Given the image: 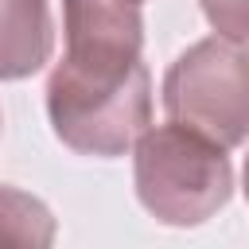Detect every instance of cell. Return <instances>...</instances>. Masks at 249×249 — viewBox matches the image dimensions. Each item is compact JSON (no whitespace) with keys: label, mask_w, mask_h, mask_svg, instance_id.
<instances>
[{"label":"cell","mask_w":249,"mask_h":249,"mask_svg":"<svg viewBox=\"0 0 249 249\" xmlns=\"http://www.w3.org/2000/svg\"><path fill=\"white\" fill-rule=\"evenodd\" d=\"M62 39L47 78L51 128L78 156L117 160L152 124L144 0H62Z\"/></svg>","instance_id":"cell-1"},{"label":"cell","mask_w":249,"mask_h":249,"mask_svg":"<svg viewBox=\"0 0 249 249\" xmlns=\"http://www.w3.org/2000/svg\"><path fill=\"white\" fill-rule=\"evenodd\" d=\"M132 183L140 206L163 226H202L233 195V167L222 144L171 121L148 124L132 144Z\"/></svg>","instance_id":"cell-2"},{"label":"cell","mask_w":249,"mask_h":249,"mask_svg":"<svg viewBox=\"0 0 249 249\" xmlns=\"http://www.w3.org/2000/svg\"><path fill=\"white\" fill-rule=\"evenodd\" d=\"M171 121L210 136L226 152L249 140V47L226 35L191 43L163 74Z\"/></svg>","instance_id":"cell-3"},{"label":"cell","mask_w":249,"mask_h":249,"mask_svg":"<svg viewBox=\"0 0 249 249\" xmlns=\"http://www.w3.org/2000/svg\"><path fill=\"white\" fill-rule=\"evenodd\" d=\"M54 54L51 0H0V82L43 70Z\"/></svg>","instance_id":"cell-4"},{"label":"cell","mask_w":249,"mask_h":249,"mask_svg":"<svg viewBox=\"0 0 249 249\" xmlns=\"http://www.w3.org/2000/svg\"><path fill=\"white\" fill-rule=\"evenodd\" d=\"M54 233H58V226L43 198H35L12 183H0V245L43 249L54 241Z\"/></svg>","instance_id":"cell-5"},{"label":"cell","mask_w":249,"mask_h":249,"mask_svg":"<svg viewBox=\"0 0 249 249\" xmlns=\"http://www.w3.org/2000/svg\"><path fill=\"white\" fill-rule=\"evenodd\" d=\"M198 4L214 35H226L249 47V0H198Z\"/></svg>","instance_id":"cell-6"},{"label":"cell","mask_w":249,"mask_h":249,"mask_svg":"<svg viewBox=\"0 0 249 249\" xmlns=\"http://www.w3.org/2000/svg\"><path fill=\"white\" fill-rule=\"evenodd\" d=\"M241 191H245V198H249V156H245V171H241Z\"/></svg>","instance_id":"cell-7"}]
</instances>
